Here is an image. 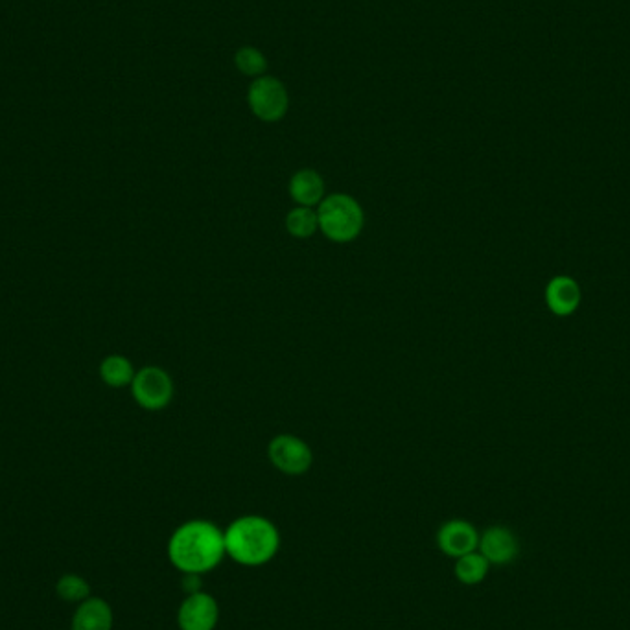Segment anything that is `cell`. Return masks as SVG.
<instances>
[{
  "instance_id": "16",
  "label": "cell",
  "mask_w": 630,
  "mask_h": 630,
  "mask_svg": "<svg viewBox=\"0 0 630 630\" xmlns=\"http://www.w3.org/2000/svg\"><path fill=\"white\" fill-rule=\"evenodd\" d=\"M234 65L244 76H251L257 80L260 76H266L268 59L258 48L242 47L234 54Z\"/></svg>"
},
{
  "instance_id": "7",
  "label": "cell",
  "mask_w": 630,
  "mask_h": 630,
  "mask_svg": "<svg viewBox=\"0 0 630 630\" xmlns=\"http://www.w3.org/2000/svg\"><path fill=\"white\" fill-rule=\"evenodd\" d=\"M220 621V607L212 595L205 592L188 594L177 610L179 630H214Z\"/></svg>"
},
{
  "instance_id": "14",
  "label": "cell",
  "mask_w": 630,
  "mask_h": 630,
  "mask_svg": "<svg viewBox=\"0 0 630 630\" xmlns=\"http://www.w3.org/2000/svg\"><path fill=\"white\" fill-rule=\"evenodd\" d=\"M286 231L299 240L312 238L319 231L317 209L295 205L286 216Z\"/></svg>"
},
{
  "instance_id": "5",
  "label": "cell",
  "mask_w": 630,
  "mask_h": 630,
  "mask_svg": "<svg viewBox=\"0 0 630 630\" xmlns=\"http://www.w3.org/2000/svg\"><path fill=\"white\" fill-rule=\"evenodd\" d=\"M174 391L172 376L157 365L142 367L131 382V395L140 408L146 411L168 408L174 398Z\"/></svg>"
},
{
  "instance_id": "13",
  "label": "cell",
  "mask_w": 630,
  "mask_h": 630,
  "mask_svg": "<svg viewBox=\"0 0 630 630\" xmlns=\"http://www.w3.org/2000/svg\"><path fill=\"white\" fill-rule=\"evenodd\" d=\"M135 367L129 362L126 356L122 354H111L104 358V362L100 365V378L104 380V384L109 387H126L131 385L135 378Z\"/></svg>"
},
{
  "instance_id": "4",
  "label": "cell",
  "mask_w": 630,
  "mask_h": 630,
  "mask_svg": "<svg viewBox=\"0 0 630 630\" xmlns=\"http://www.w3.org/2000/svg\"><path fill=\"white\" fill-rule=\"evenodd\" d=\"M247 104L258 120L275 124L286 117L290 107V96L286 91V85L280 80L273 76H260L249 87Z\"/></svg>"
},
{
  "instance_id": "1",
  "label": "cell",
  "mask_w": 630,
  "mask_h": 630,
  "mask_svg": "<svg viewBox=\"0 0 630 630\" xmlns=\"http://www.w3.org/2000/svg\"><path fill=\"white\" fill-rule=\"evenodd\" d=\"M225 555L222 529L207 520H190L179 525L168 542V559L185 575L210 572Z\"/></svg>"
},
{
  "instance_id": "11",
  "label": "cell",
  "mask_w": 630,
  "mask_h": 630,
  "mask_svg": "<svg viewBox=\"0 0 630 630\" xmlns=\"http://www.w3.org/2000/svg\"><path fill=\"white\" fill-rule=\"evenodd\" d=\"M581 290L579 284L566 275L549 280L546 286V304L555 315H570L579 308Z\"/></svg>"
},
{
  "instance_id": "10",
  "label": "cell",
  "mask_w": 630,
  "mask_h": 630,
  "mask_svg": "<svg viewBox=\"0 0 630 630\" xmlns=\"http://www.w3.org/2000/svg\"><path fill=\"white\" fill-rule=\"evenodd\" d=\"M288 190H290V196L295 201V205L312 207V209H317L319 203L327 196L323 175L315 172L312 168H303V170L295 172L290 179Z\"/></svg>"
},
{
  "instance_id": "9",
  "label": "cell",
  "mask_w": 630,
  "mask_h": 630,
  "mask_svg": "<svg viewBox=\"0 0 630 630\" xmlns=\"http://www.w3.org/2000/svg\"><path fill=\"white\" fill-rule=\"evenodd\" d=\"M479 553L490 564H509L518 555V540L507 527H490L479 537Z\"/></svg>"
},
{
  "instance_id": "12",
  "label": "cell",
  "mask_w": 630,
  "mask_h": 630,
  "mask_svg": "<svg viewBox=\"0 0 630 630\" xmlns=\"http://www.w3.org/2000/svg\"><path fill=\"white\" fill-rule=\"evenodd\" d=\"M113 608L100 597H87L76 608L72 630H113Z\"/></svg>"
},
{
  "instance_id": "8",
  "label": "cell",
  "mask_w": 630,
  "mask_h": 630,
  "mask_svg": "<svg viewBox=\"0 0 630 630\" xmlns=\"http://www.w3.org/2000/svg\"><path fill=\"white\" fill-rule=\"evenodd\" d=\"M437 544L444 555L459 559L476 551L479 546V535L476 527L465 520H450L439 529Z\"/></svg>"
},
{
  "instance_id": "2",
  "label": "cell",
  "mask_w": 630,
  "mask_h": 630,
  "mask_svg": "<svg viewBox=\"0 0 630 630\" xmlns=\"http://www.w3.org/2000/svg\"><path fill=\"white\" fill-rule=\"evenodd\" d=\"M225 553L242 566H264L279 553L280 535L275 524L258 514L236 518L223 531Z\"/></svg>"
},
{
  "instance_id": "15",
  "label": "cell",
  "mask_w": 630,
  "mask_h": 630,
  "mask_svg": "<svg viewBox=\"0 0 630 630\" xmlns=\"http://www.w3.org/2000/svg\"><path fill=\"white\" fill-rule=\"evenodd\" d=\"M489 560L485 559L481 553H468L459 557L455 562V577L463 584H478L487 577L489 573Z\"/></svg>"
},
{
  "instance_id": "17",
  "label": "cell",
  "mask_w": 630,
  "mask_h": 630,
  "mask_svg": "<svg viewBox=\"0 0 630 630\" xmlns=\"http://www.w3.org/2000/svg\"><path fill=\"white\" fill-rule=\"evenodd\" d=\"M56 594L65 603H82L91 594V586L80 575L65 573L56 583Z\"/></svg>"
},
{
  "instance_id": "6",
  "label": "cell",
  "mask_w": 630,
  "mask_h": 630,
  "mask_svg": "<svg viewBox=\"0 0 630 630\" xmlns=\"http://www.w3.org/2000/svg\"><path fill=\"white\" fill-rule=\"evenodd\" d=\"M271 465L286 476H303L314 465V452L301 437L279 433L268 444Z\"/></svg>"
},
{
  "instance_id": "3",
  "label": "cell",
  "mask_w": 630,
  "mask_h": 630,
  "mask_svg": "<svg viewBox=\"0 0 630 630\" xmlns=\"http://www.w3.org/2000/svg\"><path fill=\"white\" fill-rule=\"evenodd\" d=\"M319 231L334 244L354 242L365 227V212L349 194H328L317 207Z\"/></svg>"
}]
</instances>
